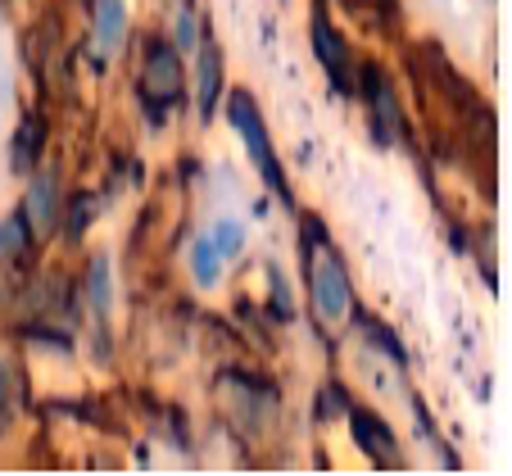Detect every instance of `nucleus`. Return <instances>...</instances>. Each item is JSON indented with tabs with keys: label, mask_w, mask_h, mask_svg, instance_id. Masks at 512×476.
I'll return each instance as SVG.
<instances>
[{
	"label": "nucleus",
	"mask_w": 512,
	"mask_h": 476,
	"mask_svg": "<svg viewBox=\"0 0 512 476\" xmlns=\"http://www.w3.org/2000/svg\"><path fill=\"white\" fill-rule=\"evenodd\" d=\"M28 245H32L28 218H5L0 223V259H19V254H28Z\"/></svg>",
	"instance_id": "nucleus-11"
},
{
	"label": "nucleus",
	"mask_w": 512,
	"mask_h": 476,
	"mask_svg": "<svg viewBox=\"0 0 512 476\" xmlns=\"http://www.w3.org/2000/svg\"><path fill=\"white\" fill-rule=\"evenodd\" d=\"M109 300H114V295H109V263L96 259L91 263V304H96V313H105Z\"/></svg>",
	"instance_id": "nucleus-15"
},
{
	"label": "nucleus",
	"mask_w": 512,
	"mask_h": 476,
	"mask_svg": "<svg viewBox=\"0 0 512 476\" xmlns=\"http://www.w3.org/2000/svg\"><path fill=\"white\" fill-rule=\"evenodd\" d=\"M177 50H195V41H200V37H195V14L191 10H182V14H177Z\"/></svg>",
	"instance_id": "nucleus-16"
},
{
	"label": "nucleus",
	"mask_w": 512,
	"mask_h": 476,
	"mask_svg": "<svg viewBox=\"0 0 512 476\" xmlns=\"http://www.w3.org/2000/svg\"><path fill=\"white\" fill-rule=\"evenodd\" d=\"M191 272H195V282L200 286H213L218 277H223V259H218V250L209 245V236L191 245Z\"/></svg>",
	"instance_id": "nucleus-10"
},
{
	"label": "nucleus",
	"mask_w": 512,
	"mask_h": 476,
	"mask_svg": "<svg viewBox=\"0 0 512 476\" xmlns=\"http://www.w3.org/2000/svg\"><path fill=\"white\" fill-rule=\"evenodd\" d=\"M127 37V5L123 0H96V46L114 55Z\"/></svg>",
	"instance_id": "nucleus-7"
},
{
	"label": "nucleus",
	"mask_w": 512,
	"mask_h": 476,
	"mask_svg": "<svg viewBox=\"0 0 512 476\" xmlns=\"http://www.w3.org/2000/svg\"><path fill=\"white\" fill-rule=\"evenodd\" d=\"M218 91H223V55H218V46H204L200 50V114L204 118H213Z\"/></svg>",
	"instance_id": "nucleus-9"
},
{
	"label": "nucleus",
	"mask_w": 512,
	"mask_h": 476,
	"mask_svg": "<svg viewBox=\"0 0 512 476\" xmlns=\"http://www.w3.org/2000/svg\"><path fill=\"white\" fill-rule=\"evenodd\" d=\"M55 209H59V186L50 173H41L37 182L28 186V227L32 232H46V227H55Z\"/></svg>",
	"instance_id": "nucleus-6"
},
{
	"label": "nucleus",
	"mask_w": 512,
	"mask_h": 476,
	"mask_svg": "<svg viewBox=\"0 0 512 476\" xmlns=\"http://www.w3.org/2000/svg\"><path fill=\"white\" fill-rule=\"evenodd\" d=\"M272 313H277V318H290V291H286V282H281V272L272 268Z\"/></svg>",
	"instance_id": "nucleus-17"
},
{
	"label": "nucleus",
	"mask_w": 512,
	"mask_h": 476,
	"mask_svg": "<svg viewBox=\"0 0 512 476\" xmlns=\"http://www.w3.org/2000/svg\"><path fill=\"white\" fill-rule=\"evenodd\" d=\"M227 118H232L236 132L245 136L250 159L259 164V173H263V182L272 186V195L290 200V186H286V177H281V168H277V155H272V141H268V127H263L259 105H254L250 91H232V100H227Z\"/></svg>",
	"instance_id": "nucleus-1"
},
{
	"label": "nucleus",
	"mask_w": 512,
	"mask_h": 476,
	"mask_svg": "<svg viewBox=\"0 0 512 476\" xmlns=\"http://www.w3.org/2000/svg\"><path fill=\"white\" fill-rule=\"evenodd\" d=\"M141 100L155 118H164L168 105H182V59L173 46H150L141 68Z\"/></svg>",
	"instance_id": "nucleus-3"
},
{
	"label": "nucleus",
	"mask_w": 512,
	"mask_h": 476,
	"mask_svg": "<svg viewBox=\"0 0 512 476\" xmlns=\"http://www.w3.org/2000/svg\"><path fill=\"white\" fill-rule=\"evenodd\" d=\"M368 91H372V105H377V136L381 141H390V136L404 132V123H399V105H395V91L381 82V73H368Z\"/></svg>",
	"instance_id": "nucleus-8"
},
{
	"label": "nucleus",
	"mask_w": 512,
	"mask_h": 476,
	"mask_svg": "<svg viewBox=\"0 0 512 476\" xmlns=\"http://www.w3.org/2000/svg\"><path fill=\"white\" fill-rule=\"evenodd\" d=\"M349 427H354V445L363 449L372 463H395V458H399L395 436H390V427L381 418H372V413L354 408V413H349Z\"/></svg>",
	"instance_id": "nucleus-4"
},
{
	"label": "nucleus",
	"mask_w": 512,
	"mask_h": 476,
	"mask_svg": "<svg viewBox=\"0 0 512 476\" xmlns=\"http://www.w3.org/2000/svg\"><path fill=\"white\" fill-rule=\"evenodd\" d=\"M313 50H318L322 68L331 73V82H336L340 91H349V46H345V37L322 19V14L313 19Z\"/></svg>",
	"instance_id": "nucleus-5"
},
{
	"label": "nucleus",
	"mask_w": 512,
	"mask_h": 476,
	"mask_svg": "<svg viewBox=\"0 0 512 476\" xmlns=\"http://www.w3.org/2000/svg\"><path fill=\"white\" fill-rule=\"evenodd\" d=\"M209 245H213V250H218V259H236V254H241V245H245L241 223H232V218H223V223L213 227Z\"/></svg>",
	"instance_id": "nucleus-13"
},
{
	"label": "nucleus",
	"mask_w": 512,
	"mask_h": 476,
	"mask_svg": "<svg viewBox=\"0 0 512 476\" xmlns=\"http://www.w3.org/2000/svg\"><path fill=\"white\" fill-rule=\"evenodd\" d=\"M0 399H5V372H0Z\"/></svg>",
	"instance_id": "nucleus-18"
},
{
	"label": "nucleus",
	"mask_w": 512,
	"mask_h": 476,
	"mask_svg": "<svg viewBox=\"0 0 512 476\" xmlns=\"http://www.w3.org/2000/svg\"><path fill=\"white\" fill-rule=\"evenodd\" d=\"M41 141H46V127L28 118V123H23V132H19V146H14V168H19V173H28V168L37 164Z\"/></svg>",
	"instance_id": "nucleus-12"
},
{
	"label": "nucleus",
	"mask_w": 512,
	"mask_h": 476,
	"mask_svg": "<svg viewBox=\"0 0 512 476\" xmlns=\"http://www.w3.org/2000/svg\"><path fill=\"white\" fill-rule=\"evenodd\" d=\"M309 291L318 318L340 322L349 313V277L327 245H309Z\"/></svg>",
	"instance_id": "nucleus-2"
},
{
	"label": "nucleus",
	"mask_w": 512,
	"mask_h": 476,
	"mask_svg": "<svg viewBox=\"0 0 512 476\" xmlns=\"http://www.w3.org/2000/svg\"><path fill=\"white\" fill-rule=\"evenodd\" d=\"M96 209H100V200H91V195H82V200H73V209H68V241H82L87 236V227L96 223Z\"/></svg>",
	"instance_id": "nucleus-14"
}]
</instances>
